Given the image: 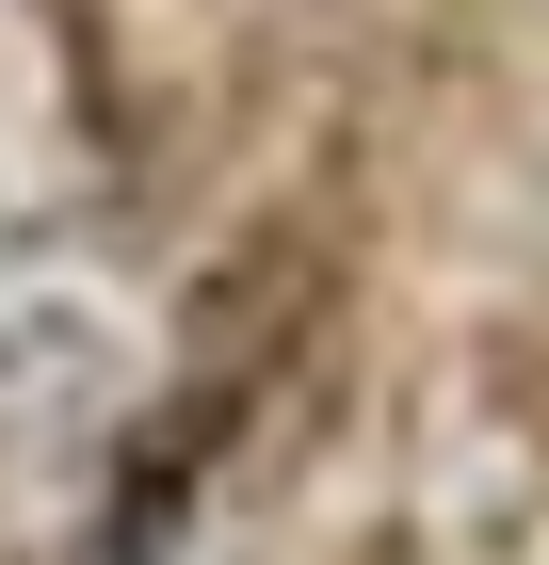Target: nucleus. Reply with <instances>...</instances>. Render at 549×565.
<instances>
[{"instance_id":"f257e3e1","label":"nucleus","mask_w":549,"mask_h":565,"mask_svg":"<svg viewBox=\"0 0 549 565\" xmlns=\"http://www.w3.org/2000/svg\"><path fill=\"white\" fill-rule=\"evenodd\" d=\"M33 355H49V323H33V307H0V388H33Z\"/></svg>"}]
</instances>
